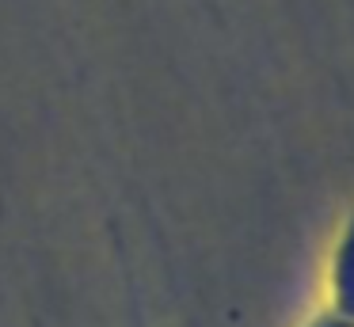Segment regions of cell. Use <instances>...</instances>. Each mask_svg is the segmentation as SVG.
<instances>
[{
    "instance_id": "cell-2",
    "label": "cell",
    "mask_w": 354,
    "mask_h": 327,
    "mask_svg": "<svg viewBox=\"0 0 354 327\" xmlns=\"http://www.w3.org/2000/svg\"><path fill=\"white\" fill-rule=\"evenodd\" d=\"M308 327H354V319L339 316V312H324V316H316Z\"/></svg>"
},
{
    "instance_id": "cell-1",
    "label": "cell",
    "mask_w": 354,
    "mask_h": 327,
    "mask_svg": "<svg viewBox=\"0 0 354 327\" xmlns=\"http://www.w3.org/2000/svg\"><path fill=\"white\" fill-rule=\"evenodd\" d=\"M331 312L354 319V213L343 228L335 259H331Z\"/></svg>"
}]
</instances>
